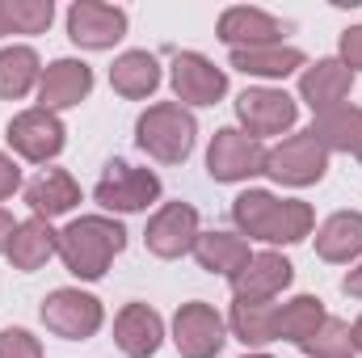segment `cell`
I'll list each match as a JSON object with an SVG mask.
<instances>
[{
	"instance_id": "603a6c76",
	"label": "cell",
	"mask_w": 362,
	"mask_h": 358,
	"mask_svg": "<svg viewBox=\"0 0 362 358\" xmlns=\"http://www.w3.org/2000/svg\"><path fill=\"white\" fill-rule=\"evenodd\" d=\"M232 68L236 72H245V76H291L295 68H303V51H295V47H282V42H274V47H240V51H232Z\"/></svg>"
},
{
	"instance_id": "3957f363",
	"label": "cell",
	"mask_w": 362,
	"mask_h": 358,
	"mask_svg": "<svg viewBox=\"0 0 362 358\" xmlns=\"http://www.w3.org/2000/svg\"><path fill=\"white\" fill-rule=\"evenodd\" d=\"M194 135H198V122L194 114L177 105V101H160V105H148L135 122V139L148 156H156L160 165H181L189 152H194Z\"/></svg>"
},
{
	"instance_id": "277c9868",
	"label": "cell",
	"mask_w": 362,
	"mask_h": 358,
	"mask_svg": "<svg viewBox=\"0 0 362 358\" xmlns=\"http://www.w3.org/2000/svg\"><path fill=\"white\" fill-rule=\"evenodd\" d=\"M93 194H97V202H101L105 211L131 215V211H148V207L160 198V178H156L152 169H135V165H127V161H110Z\"/></svg>"
},
{
	"instance_id": "83f0119b",
	"label": "cell",
	"mask_w": 362,
	"mask_h": 358,
	"mask_svg": "<svg viewBox=\"0 0 362 358\" xmlns=\"http://www.w3.org/2000/svg\"><path fill=\"white\" fill-rule=\"evenodd\" d=\"M42 81V68H38V55L30 47H4L0 51V97L17 101Z\"/></svg>"
},
{
	"instance_id": "ba28073f",
	"label": "cell",
	"mask_w": 362,
	"mask_h": 358,
	"mask_svg": "<svg viewBox=\"0 0 362 358\" xmlns=\"http://www.w3.org/2000/svg\"><path fill=\"white\" fill-rule=\"evenodd\" d=\"M173 342H177L181 358H215L223 350L228 333H223V321L211 304H181L177 316H173Z\"/></svg>"
},
{
	"instance_id": "9c48e42d",
	"label": "cell",
	"mask_w": 362,
	"mask_h": 358,
	"mask_svg": "<svg viewBox=\"0 0 362 358\" xmlns=\"http://www.w3.org/2000/svg\"><path fill=\"white\" fill-rule=\"evenodd\" d=\"M236 114L245 122V135L262 139V135H282L295 127L299 105L295 97H286L282 89H245L236 97Z\"/></svg>"
},
{
	"instance_id": "d590c367",
	"label": "cell",
	"mask_w": 362,
	"mask_h": 358,
	"mask_svg": "<svg viewBox=\"0 0 362 358\" xmlns=\"http://www.w3.org/2000/svg\"><path fill=\"white\" fill-rule=\"evenodd\" d=\"M350 337H354V350H362V316L354 321V329H350Z\"/></svg>"
},
{
	"instance_id": "e0dca14e",
	"label": "cell",
	"mask_w": 362,
	"mask_h": 358,
	"mask_svg": "<svg viewBox=\"0 0 362 358\" xmlns=\"http://www.w3.org/2000/svg\"><path fill=\"white\" fill-rule=\"evenodd\" d=\"M291 278H295V270L286 258L253 253L240 274H232V291H236V299H274L282 287H291Z\"/></svg>"
},
{
	"instance_id": "4dcf8cb0",
	"label": "cell",
	"mask_w": 362,
	"mask_h": 358,
	"mask_svg": "<svg viewBox=\"0 0 362 358\" xmlns=\"http://www.w3.org/2000/svg\"><path fill=\"white\" fill-rule=\"evenodd\" d=\"M0 358H42V346L25 329H4L0 333Z\"/></svg>"
},
{
	"instance_id": "836d02e7",
	"label": "cell",
	"mask_w": 362,
	"mask_h": 358,
	"mask_svg": "<svg viewBox=\"0 0 362 358\" xmlns=\"http://www.w3.org/2000/svg\"><path fill=\"white\" fill-rule=\"evenodd\" d=\"M13 232H17V224H13V215L0 207V253H8V241H13Z\"/></svg>"
},
{
	"instance_id": "e575fe53",
	"label": "cell",
	"mask_w": 362,
	"mask_h": 358,
	"mask_svg": "<svg viewBox=\"0 0 362 358\" xmlns=\"http://www.w3.org/2000/svg\"><path fill=\"white\" fill-rule=\"evenodd\" d=\"M341 291H346V295H354V299H362V266L350 270V274L341 278Z\"/></svg>"
},
{
	"instance_id": "7a4b0ae2",
	"label": "cell",
	"mask_w": 362,
	"mask_h": 358,
	"mask_svg": "<svg viewBox=\"0 0 362 358\" xmlns=\"http://www.w3.org/2000/svg\"><path fill=\"white\" fill-rule=\"evenodd\" d=\"M127 249V232L118 219L105 215H81L59 232V258L76 278H101L110 262Z\"/></svg>"
},
{
	"instance_id": "f35d334b",
	"label": "cell",
	"mask_w": 362,
	"mask_h": 358,
	"mask_svg": "<svg viewBox=\"0 0 362 358\" xmlns=\"http://www.w3.org/2000/svg\"><path fill=\"white\" fill-rule=\"evenodd\" d=\"M0 34H8V30H4V17H0Z\"/></svg>"
},
{
	"instance_id": "d6a6232c",
	"label": "cell",
	"mask_w": 362,
	"mask_h": 358,
	"mask_svg": "<svg viewBox=\"0 0 362 358\" xmlns=\"http://www.w3.org/2000/svg\"><path fill=\"white\" fill-rule=\"evenodd\" d=\"M17 185H21V169L0 152V202H4V198H13V190H17Z\"/></svg>"
},
{
	"instance_id": "5bb4252c",
	"label": "cell",
	"mask_w": 362,
	"mask_h": 358,
	"mask_svg": "<svg viewBox=\"0 0 362 358\" xmlns=\"http://www.w3.org/2000/svg\"><path fill=\"white\" fill-rule=\"evenodd\" d=\"M114 342L127 358H152L165 342V321L148 304H127L114 316Z\"/></svg>"
},
{
	"instance_id": "d4e9b609",
	"label": "cell",
	"mask_w": 362,
	"mask_h": 358,
	"mask_svg": "<svg viewBox=\"0 0 362 358\" xmlns=\"http://www.w3.org/2000/svg\"><path fill=\"white\" fill-rule=\"evenodd\" d=\"M232 333L245 346L278 342V304H270V299H236L232 304Z\"/></svg>"
},
{
	"instance_id": "d6986e66",
	"label": "cell",
	"mask_w": 362,
	"mask_h": 358,
	"mask_svg": "<svg viewBox=\"0 0 362 358\" xmlns=\"http://www.w3.org/2000/svg\"><path fill=\"white\" fill-rule=\"evenodd\" d=\"M51 253H59V232L51 228V219H38L34 215V219L17 224V232L8 241V262H13V270L30 274V270L47 266Z\"/></svg>"
},
{
	"instance_id": "f1b7e54d",
	"label": "cell",
	"mask_w": 362,
	"mask_h": 358,
	"mask_svg": "<svg viewBox=\"0 0 362 358\" xmlns=\"http://www.w3.org/2000/svg\"><path fill=\"white\" fill-rule=\"evenodd\" d=\"M0 17L8 34H42L55 17L51 0H0Z\"/></svg>"
},
{
	"instance_id": "4316f807",
	"label": "cell",
	"mask_w": 362,
	"mask_h": 358,
	"mask_svg": "<svg viewBox=\"0 0 362 358\" xmlns=\"http://www.w3.org/2000/svg\"><path fill=\"white\" fill-rule=\"evenodd\" d=\"M320 325H325V304L316 295H295L291 304L278 308V342L303 346Z\"/></svg>"
},
{
	"instance_id": "ac0fdd59",
	"label": "cell",
	"mask_w": 362,
	"mask_h": 358,
	"mask_svg": "<svg viewBox=\"0 0 362 358\" xmlns=\"http://www.w3.org/2000/svg\"><path fill=\"white\" fill-rule=\"evenodd\" d=\"M25 202H30V211L38 219H55V215H68L81 202V185L64 169H42L38 178L25 185Z\"/></svg>"
},
{
	"instance_id": "8fae6325",
	"label": "cell",
	"mask_w": 362,
	"mask_h": 358,
	"mask_svg": "<svg viewBox=\"0 0 362 358\" xmlns=\"http://www.w3.org/2000/svg\"><path fill=\"white\" fill-rule=\"evenodd\" d=\"M68 34L76 47L105 51L127 34V13L114 4H101V0H76L68 8Z\"/></svg>"
},
{
	"instance_id": "5b68a950",
	"label": "cell",
	"mask_w": 362,
	"mask_h": 358,
	"mask_svg": "<svg viewBox=\"0 0 362 358\" xmlns=\"http://www.w3.org/2000/svg\"><path fill=\"white\" fill-rule=\"evenodd\" d=\"M325 169H329V148L312 131H299L282 139L274 152H266V173L282 185H312L325 178Z\"/></svg>"
},
{
	"instance_id": "8d00e7d4",
	"label": "cell",
	"mask_w": 362,
	"mask_h": 358,
	"mask_svg": "<svg viewBox=\"0 0 362 358\" xmlns=\"http://www.w3.org/2000/svg\"><path fill=\"white\" fill-rule=\"evenodd\" d=\"M354 156H358V161H362V135H358V148H354Z\"/></svg>"
},
{
	"instance_id": "7c38bea8",
	"label": "cell",
	"mask_w": 362,
	"mask_h": 358,
	"mask_svg": "<svg viewBox=\"0 0 362 358\" xmlns=\"http://www.w3.org/2000/svg\"><path fill=\"white\" fill-rule=\"evenodd\" d=\"M148 249L156 253V258H181V253H189L194 249V241H198V211L189 207V202H165L156 215H152V224H148Z\"/></svg>"
},
{
	"instance_id": "74e56055",
	"label": "cell",
	"mask_w": 362,
	"mask_h": 358,
	"mask_svg": "<svg viewBox=\"0 0 362 358\" xmlns=\"http://www.w3.org/2000/svg\"><path fill=\"white\" fill-rule=\"evenodd\" d=\"M245 358H270V354H245Z\"/></svg>"
},
{
	"instance_id": "44dd1931",
	"label": "cell",
	"mask_w": 362,
	"mask_h": 358,
	"mask_svg": "<svg viewBox=\"0 0 362 358\" xmlns=\"http://www.w3.org/2000/svg\"><path fill=\"white\" fill-rule=\"evenodd\" d=\"M316 253L325 262L362 258V211H337L316 228Z\"/></svg>"
},
{
	"instance_id": "2e32d148",
	"label": "cell",
	"mask_w": 362,
	"mask_h": 358,
	"mask_svg": "<svg viewBox=\"0 0 362 358\" xmlns=\"http://www.w3.org/2000/svg\"><path fill=\"white\" fill-rule=\"evenodd\" d=\"M354 89V72L341 64V59H320L303 72L299 81V97L316 110V114H329L337 105H346V97Z\"/></svg>"
},
{
	"instance_id": "cb8c5ba5",
	"label": "cell",
	"mask_w": 362,
	"mask_h": 358,
	"mask_svg": "<svg viewBox=\"0 0 362 358\" xmlns=\"http://www.w3.org/2000/svg\"><path fill=\"white\" fill-rule=\"evenodd\" d=\"M110 85H114V93L139 101V97H148V93L160 85V64H156L148 51H127V55L114 59V68H110Z\"/></svg>"
},
{
	"instance_id": "ffe728a7",
	"label": "cell",
	"mask_w": 362,
	"mask_h": 358,
	"mask_svg": "<svg viewBox=\"0 0 362 358\" xmlns=\"http://www.w3.org/2000/svg\"><path fill=\"white\" fill-rule=\"evenodd\" d=\"M278 34H282V25L274 21L270 13H262V8L236 4V8H228V13L219 17V38H223L232 51H240V47H274Z\"/></svg>"
},
{
	"instance_id": "30bf717a",
	"label": "cell",
	"mask_w": 362,
	"mask_h": 358,
	"mask_svg": "<svg viewBox=\"0 0 362 358\" xmlns=\"http://www.w3.org/2000/svg\"><path fill=\"white\" fill-rule=\"evenodd\" d=\"M8 144H13L17 156L42 165L51 156H59V148H64V122L51 110H42V105L38 110H25V114H17L8 122Z\"/></svg>"
},
{
	"instance_id": "52a82bcc",
	"label": "cell",
	"mask_w": 362,
	"mask_h": 358,
	"mask_svg": "<svg viewBox=\"0 0 362 358\" xmlns=\"http://www.w3.org/2000/svg\"><path fill=\"white\" fill-rule=\"evenodd\" d=\"M206 169L215 181H245L253 173H266V148L253 135L223 127V131H215V139L206 148Z\"/></svg>"
},
{
	"instance_id": "6da1fadb",
	"label": "cell",
	"mask_w": 362,
	"mask_h": 358,
	"mask_svg": "<svg viewBox=\"0 0 362 358\" xmlns=\"http://www.w3.org/2000/svg\"><path fill=\"white\" fill-rule=\"evenodd\" d=\"M236 228L249 241H266V245H295L303 236H312V207L299 198H274L270 190H245L232 202Z\"/></svg>"
},
{
	"instance_id": "9a60e30c",
	"label": "cell",
	"mask_w": 362,
	"mask_h": 358,
	"mask_svg": "<svg viewBox=\"0 0 362 358\" xmlns=\"http://www.w3.org/2000/svg\"><path fill=\"white\" fill-rule=\"evenodd\" d=\"M93 89V68L81 59H55L42 81H38V101L42 110H68V105H81Z\"/></svg>"
},
{
	"instance_id": "4fadbf2b",
	"label": "cell",
	"mask_w": 362,
	"mask_h": 358,
	"mask_svg": "<svg viewBox=\"0 0 362 358\" xmlns=\"http://www.w3.org/2000/svg\"><path fill=\"white\" fill-rule=\"evenodd\" d=\"M173 89H177V101H185V105H215L228 93V76L206 55L181 51L173 59Z\"/></svg>"
},
{
	"instance_id": "f546056e",
	"label": "cell",
	"mask_w": 362,
	"mask_h": 358,
	"mask_svg": "<svg viewBox=\"0 0 362 358\" xmlns=\"http://www.w3.org/2000/svg\"><path fill=\"white\" fill-rule=\"evenodd\" d=\"M303 354L308 358H354V337H350V325L337 321V316H325V325L303 342Z\"/></svg>"
},
{
	"instance_id": "8992f818",
	"label": "cell",
	"mask_w": 362,
	"mask_h": 358,
	"mask_svg": "<svg viewBox=\"0 0 362 358\" xmlns=\"http://www.w3.org/2000/svg\"><path fill=\"white\" fill-rule=\"evenodd\" d=\"M101 304L93 299L89 291H76V287H59L42 299V325L55 333V337H68V342H85L101 329Z\"/></svg>"
},
{
	"instance_id": "7402d4cb",
	"label": "cell",
	"mask_w": 362,
	"mask_h": 358,
	"mask_svg": "<svg viewBox=\"0 0 362 358\" xmlns=\"http://www.w3.org/2000/svg\"><path fill=\"white\" fill-rule=\"evenodd\" d=\"M194 258H198V266L211 270V274H240L245 262L253 258L249 253V241L245 236H232V232H198V241H194Z\"/></svg>"
},
{
	"instance_id": "484cf974",
	"label": "cell",
	"mask_w": 362,
	"mask_h": 358,
	"mask_svg": "<svg viewBox=\"0 0 362 358\" xmlns=\"http://www.w3.org/2000/svg\"><path fill=\"white\" fill-rule=\"evenodd\" d=\"M312 135L329 148V152H354L358 148V135H362V110L358 105H337L329 114H316V127Z\"/></svg>"
},
{
	"instance_id": "1f68e13d",
	"label": "cell",
	"mask_w": 362,
	"mask_h": 358,
	"mask_svg": "<svg viewBox=\"0 0 362 358\" xmlns=\"http://www.w3.org/2000/svg\"><path fill=\"white\" fill-rule=\"evenodd\" d=\"M341 64L354 72H362V25H350L346 34H341Z\"/></svg>"
}]
</instances>
